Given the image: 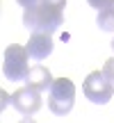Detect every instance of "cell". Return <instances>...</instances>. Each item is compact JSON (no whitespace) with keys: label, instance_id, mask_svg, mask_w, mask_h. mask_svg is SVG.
Masks as SVG:
<instances>
[{"label":"cell","instance_id":"cell-14","mask_svg":"<svg viewBox=\"0 0 114 123\" xmlns=\"http://www.w3.org/2000/svg\"><path fill=\"white\" fill-rule=\"evenodd\" d=\"M110 46H112V50H114V39H112V43H110Z\"/></svg>","mask_w":114,"mask_h":123},{"label":"cell","instance_id":"cell-13","mask_svg":"<svg viewBox=\"0 0 114 123\" xmlns=\"http://www.w3.org/2000/svg\"><path fill=\"white\" fill-rule=\"evenodd\" d=\"M18 123H34V119H30V116H25L23 121H18Z\"/></svg>","mask_w":114,"mask_h":123},{"label":"cell","instance_id":"cell-5","mask_svg":"<svg viewBox=\"0 0 114 123\" xmlns=\"http://www.w3.org/2000/svg\"><path fill=\"white\" fill-rule=\"evenodd\" d=\"M9 100H12L14 110L21 112L23 116H32L41 107V103H44L41 100V91H37V89H32V87H23V89H18V91H14Z\"/></svg>","mask_w":114,"mask_h":123},{"label":"cell","instance_id":"cell-3","mask_svg":"<svg viewBox=\"0 0 114 123\" xmlns=\"http://www.w3.org/2000/svg\"><path fill=\"white\" fill-rule=\"evenodd\" d=\"M30 68H32V66H30V53H27V48L12 43L7 50H5L2 73H5L7 80H12V82H21V80L27 78Z\"/></svg>","mask_w":114,"mask_h":123},{"label":"cell","instance_id":"cell-8","mask_svg":"<svg viewBox=\"0 0 114 123\" xmlns=\"http://www.w3.org/2000/svg\"><path fill=\"white\" fill-rule=\"evenodd\" d=\"M98 27L105 32H114V7H107V9H101L98 12V18H96Z\"/></svg>","mask_w":114,"mask_h":123},{"label":"cell","instance_id":"cell-2","mask_svg":"<svg viewBox=\"0 0 114 123\" xmlns=\"http://www.w3.org/2000/svg\"><path fill=\"white\" fill-rule=\"evenodd\" d=\"M75 103V84L69 78H57L48 91V110L57 116H66Z\"/></svg>","mask_w":114,"mask_h":123},{"label":"cell","instance_id":"cell-11","mask_svg":"<svg viewBox=\"0 0 114 123\" xmlns=\"http://www.w3.org/2000/svg\"><path fill=\"white\" fill-rule=\"evenodd\" d=\"M18 5H21V7H32V5H39L41 0H16Z\"/></svg>","mask_w":114,"mask_h":123},{"label":"cell","instance_id":"cell-6","mask_svg":"<svg viewBox=\"0 0 114 123\" xmlns=\"http://www.w3.org/2000/svg\"><path fill=\"white\" fill-rule=\"evenodd\" d=\"M27 53L32 59H46L53 53V37L50 34H39V32H32L30 41H27Z\"/></svg>","mask_w":114,"mask_h":123},{"label":"cell","instance_id":"cell-7","mask_svg":"<svg viewBox=\"0 0 114 123\" xmlns=\"http://www.w3.org/2000/svg\"><path fill=\"white\" fill-rule=\"evenodd\" d=\"M25 82H27V87L37 89V91H50L55 78L50 75V71L46 68L44 64H34V66L30 68V73H27Z\"/></svg>","mask_w":114,"mask_h":123},{"label":"cell","instance_id":"cell-12","mask_svg":"<svg viewBox=\"0 0 114 123\" xmlns=\"http://www.w3.org/2000/svg\"><path fill=\"white\" fill-rule=\"evenodd\" d=\"M44 2L55 5V7H59V9H64V7H66V0H44Z\"/></svg>","mask_w":114,"mask_h":123},{"label":"cell","instance_id":"cell-10","mask_svg":"<svg viewBox=\"0 0 114 123\" xmlns=\"http://www.w3.org/2000/svg\"><path fill=\"white\" fill-rule=\"evenodd\" d=\"M103 73H105V78L110 80V82H114V57L105 62V66H103Z\"/></svg>","mask_w":114,"mask_h":123},{"label":"cell","instance_id":"cell-1","mask_svg":"<svg viewBox=\"0 0 114 123\" xmlns=\"http://www.w3.org/2000/svg\"><path fill=\"white\" fill-rule=\"evenodd\" d=\"M23 25L30 32H39V34H50L53 37L64 25V9L41 0L39 5L25 7V12H23Z\"/></svg>","mask_w":114,"mask_h":123},{"label":"cell","instance_id":"cell-4","mask_svg":"<svg viewBox=\"0 0 114 123\" xmlns=\"http://www.w3.org/2000/svg\"><path fill=\"white\" fill-rule=\"evenodd\" d=\"M82 89H84V96L91 103H96V105H105L114 96V82H110V80L105 78L103 71L89 73L87 80H84V84H82Z\"/></svg>","mask_w":114,"mask_h":123},{"label":"cell","instance_id":"cell-9","mask_svg":"<svg viewBox=\"0 0 114 123\" xmlns=\"http://www.w3.org/2000/svg\"><path fill=\"white\" fill-rule=\"evenodd\" d=\"M89 5H91L94 9H98V12H101V9H107V7H114V0H87Z\"/></svg>","mask_w":114,"mask_h":123}]
</instances>
